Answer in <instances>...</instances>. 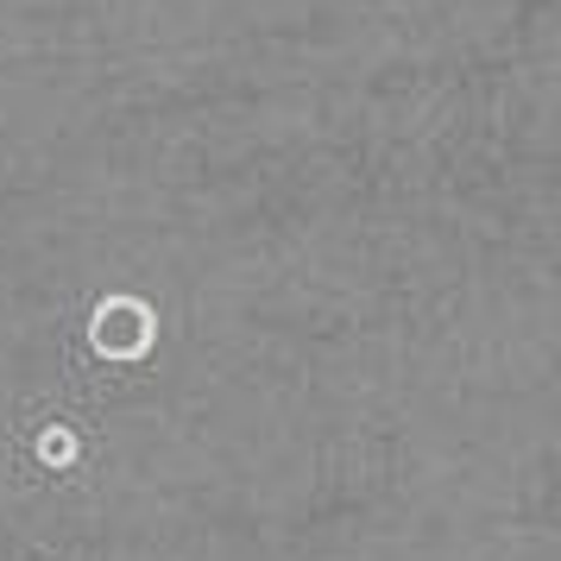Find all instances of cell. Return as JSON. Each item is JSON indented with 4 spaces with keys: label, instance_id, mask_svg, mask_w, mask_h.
I'll list each match as a JSON object with an SVG mask.
<instances>
[{
    "label": "cell",
    "instance_id": "obj_2",
    "mask_svg": "<svg viewBox=\"0 0 561 561\" xmlns=\"http://www.w3.org/2000/svg\"><path fill=\"white\" fill-rule=\"evenodd\" d=\"M38 460H45V467H70V460H77V435L70 430H45L38 435Z\"/></svg>",
    "mask_w": 561,
    "mask_h": 561
},
{
    "label": "cell",
    "instance_id": "obj_1",
    "mask_svg": "<svg viewBox=\"0 0 561 561\" xmlns=\"http://www.w3.org/2000/svg\"><path fill=\"white\" fill-rule=\"evenodd\" d=\"M158 334V316L152 304H139V297H107L95 309V322H89V341H95V354L102 359H139L152 347Z\"/></svg>",
    "mask_w": 561,
    "mask_h": 561
}]
</instances>
